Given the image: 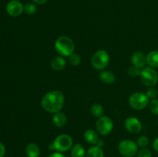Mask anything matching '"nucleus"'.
<instances>
[{
  "label": "nucleus",
  "instance_id": "f8f14e48",
  "mask_svg": "<svg viewBox=\"0 0 158 157\" xmlns=\"http://www.w3.org/2000/svg\"><path fill=\"white\" fill-rule=\"evenodd\" d=\"M52 121L54 126H56L58 128H61L66 125L67 118H66V114L60 111V112L54 113L53 116L52 118Z\"/></svg>",
  "mask_w": 158,
  "mask_h": 157
},
{
  "label": "nucleus",
  "instance_id": "4be33fe9",
  "mask_svg": "<svg viewBox=\"0 0 158 157\" xmlns=\"http://www.w3.org/2000/svg\"><path fill=\"white\" fill-rule=\"evenodd\" d=\"M36 10V6L33 3H26L24 6V12L28 15H33L34 13H35Z\"/></svg>",
  "mask_w": 158,
  "mask_h": 157
},
{
  "label": "nucleus",
  "instance_id": "39448f33",
  "mask_svg": "<svg viewBox=\"0 0 158 157\" xmlns=\"http://www.w3.org/2000/svg\"><path fill=\"white\" fill-rule=\"evenodd\" d=\"M140 81L143 85L149 87L154 86L158 82V73L151 67H144L141 69L140 74Z\"/></svg>",
  "mask_w": 158,
  "mask_h": 157
},
{
  "label": "nucleus",
  "instance_id": "ddd939ff",
  "mask_svg": "<svg viewBox=\"0 0 158 157\" xmlns=\"http://www.w3.org/2000/svg\"><path fill=\"white\" fill-rule=\"evenodd\" d=\"M83 136H84L85 140L91 145H97L98 142L100 141L97 132L96 131L93 130V129H87L84 132Z\"/></svg>",
  "mask_w": 158,
  "mask_h": 157
},
{
  "label": "nucleus",
  "instance_id": "7ed1b4c3",
  "mask_svg": "<svg viewBox=\"0 0 158 157\" xmlns=\"http://www.w3.org/2000/svg\"><path fill=\"white\" fill-rule=\"evenodd\" d=\"M91 63L97 70H104L110 63V55L106 51L100 49L97 51L91 58Z\"/></svg>",
  "mask_w": 158,
  "mask_h": 157
},
{
  "label": "nucleus",
  "instance_id": "9b49d317",
  "mask_svg": "<svg viewBox=\"0 0 158 157\" xmlns=\"http://www.w3.org/2000/svg\"><path fill=\"white\" fill-rule=\"evenodd\" d=\"M131 62L133 66H137L140 69H143L147 64L146 56L140 52H134L131 57Z\"/></svg>",
  "mask_w": 158,
  "mask_h": 157
},
{
  "label": "nucleus",
  "instance_id": "f03ea898",
  "mask_svg": "<svg viewBox=\"0 0 158 157\" xmlns=\"http://www.w3.org/2000/svg\"><path fill=\"white\" fill-rule=\"evenodd\" d=\"M55 49L61 56H69L74 52L75 44L69 37L60 36L55 42Z\"/></svg>",
  "mask_w": 158,
  "mask_h": 157
},
{
  "label": "nucleus",
  "instance_id": "2eb2a0df",
  "mask_svg": "<svg viewBox=\"0 0 158 157\" xmlns=\"http://www.w3.org/2000/svg\"><path fill=\"white\" fill-rule=\"evenodd\" d=\"M66 62L65 58L62 56H56L51 61V67L56 71H60L66 66Z\"/></svg>",
  "mask_w": 158,
  "mask_h": 157
},
{
  "label": "nucleus",
  "instance_id": "1a4fd4ad",
  "mask_svg": "<svg viewBox=\"0 0 158 157\" xmlns=\"http://www.w3.org/2000/svg\"><path fill=\"white\" fill-rule=\"evenodd\" d=\"M24 11V6L18 0H12L6 5V12L9 15L16 17L21 15Z\"/></svg>",
  "mask_w": 158,
  "mask_h": 157
},
{
  "label": "nucleus",
  "instance_id": "6e6552de",
  "mask_svg": "<svg viewBox=\"0 0 158 157\" xmlns=\"http://www.w3.org/2000/svg\"><path fill=\"white\" fill-rule=\"evenodd\" d=\"M96 128L100 134L103 135H107L112 132L114 129V123L110 117L103 115L97 119Z\"/></svg>",
  "mask_w": 158,
  "mask_h": 157
},
{
  "label": "nucleus",
  "instance_id": "aec40b11",
  "mask_svg": "<svg viewBox=\"0 0 158 157\" xmlns=\"http://www.w3.org/2000/svg\"><path fill=\"white\" fill-rule=\"evenodd\" d=\"M91 112L94 115V116L97 117V118H100L103 116V113H104V109H103V106L98 103H95L91 107Z\"/></svg>",
  "mask_w": 158,
  "mask_h": 157
},
{
  "label": "nucleus",
  "instance_id": "f3484780",
  "mask_svg": "<svg viewBox=\"0 0 158 157\" xmlns=\"http://www.w3.org/2000/svg\"><path fill=\"white\" fill-rule=\"evenodd\" d=\"M100 78L103 83L106 84L114 83L116 80V76L110 71H103L100 74Z\"/></svg>",
  "mask_w": 158,
  "mask_h": 157
},
{
  "label": "nucleus",
  "instance_id": "20e7f679",
  "mask_svg": "<svg viewBox=\"0 0 158 157\" xmlns=\"http://www.w3.org/2000/svg\"><path fill=\"white\" fill-rule=\"evenodd\" d=\"M52 149L57 152H64L73 147V139L67 134L58 135L52 143Z\"/></svg>",
  "mask_w": 158,
  "mask_h": 157
},
{
  "label": "nucleus",
  "instance_id": "7c9ffc66",
  "mask_svg": "<svg viewBox=\"0 0 158 157\" xmlns=\"http://www.w3.org/2000/svg\"><path fill=\"white\" fill-rule=\"evenodd\" d=\"M32 1L38 5H43V4H45V3H46L48 0H32Z\"/></svg>",
  "mask_w": 158,
  "mask_h": 157
},
{
  "label": "nucleus",
  "instance_id": "423d86ee",
  "mask_svg": "<svg viewBox=\"0 0 158 157\" xmlns=\"http://www.w3.org/2000/svg\"><path fill=\"white\" fill-rule=\"evenodd\" d=\"M149 99L143 92L133 93L129 98V104L136 110H143L149 105Z\"/></svg>",
  "mask_w": 158,
  "mask_h": 157
},
{
  "label": "nucleus",
  "instance_id": "cd10ccee",
  "mask_svg": "<svg viewBox=\"0 0 158 157\" xmlns=\"http://www.w3.org/2000/svg\"><path fill=\"white\" fill-rule=\"evenodd\" d=\"M5 153H6V148L2 143H0V157L4 156Z\"/></svg>",
  "mask_w": 158,
  "mask_h": 157
},
{
  "label": "nucleus",
  "instance_id": "9d476101",
  "mask_svg": "<svg viewBox=\"0 0 158 157\" xmlns=\"http://www.w3.org/2000/svg\"><path fill=\"white\" fill-rule=\"evenodd\" d=\"M127 131L133 134L139 133L142 130V124L140 120L136 117H128L124 123Z\"/></svg>",
  "mask_w": 158,
  "mask_h": 157
},
{
  "label": "nucleus",
  "instance_id": "412c9836",
  "mask_svg": "<svg viewBox=\"0 0 158 157\" xmlns=\"http://www.w3.org/2000/svg\"><path fill=\"white\" fill-rule=\"evenodd\" d=\"M69 62L72 66H77L81 62V57L79 54L73 52L69 56Z\"/></svg>",
  "mask_w": 158,
  "mask_h": 157
},
{
  "label": "nucleus",
  "instance_id": "4468645a",
  "mask_svg": "<svg viewBox=\"0 0 158 157\" xmlns=\"http://www.w3.org/2000/svg\"><path fill=\"white\" fill-rule=\"evenodd\" d=\"M147 64L151 68H158V51L154 50L147 55Z\"/></svg>",
  "mask_w": 158,
  "mask_h": 157
},
{
  "label": "nucleus",
  "instance_id": "bb28decb",
  "mask_svg": "<svg viewBox=\"0 0 158 157\" xmlns=\"http://www.w3.org/2000/svg\"><path fill=\"white\" fill-rule=\"evenodd\" d=\"M137 157H152V153L148 148H140L137 152Z\"/></svg>",
  "mask_w": 158,
  "mask_h": 157
},
{
  "label": "nucleus",
  "instance_id": "a211bd4d",
  "mask_svg": "<svg viewBox=\"0 0 158 157\" xmlns=\"http://www.w3.org/2000/svg\"><path fill=\"white\" fill-rule=\"evenodd\" d=\"M86 157H104V152L102 147L97 145L88 149L86 152Z\"/></svg>",
  "mask_w": 158,
  "mask_h": 157
},
{
  "label": "nucleus",
  "instance_id": "b1692460",
  "mask_svg": "<svg viewBox=\"0 0 158 157\" xmlns=\"http://www.w3.org/2000/svg\"><path fill=\"white\" fill-rule=\"evenodd\" d=\"M137 144L140 148H147V146L149 145V139L145 135H141L137 139Z\"/></svg>",
  "mask_w": 158,
  "mask_h": 157
},
{
  "label": "nucleus",
  "instance_id": "c756f323",
  "mask_svg": "<svg viewBox=\"0 0 158 157\" xmlns=\"http://www.w3.org/2000/svg\"><path fill=\"white\" fill-rule=\"evenodd\" d=\"M153 148H154L156 152H158V137H157L153 142Z\"/></svg>",
  "mask_w": 158,
  "mask_h": 157
},
{
  "label": "nucleus",
  "instance_id": "5701e85b",
  "mask_svg": "<svg viewBox=\"0 0 158 157\" xmlns=\"http://www.w3.org/2000/svg\"><path fill=\"white\" fill-rule=\"evenodd\" d=\"M149 109L151 112L154 115H158V99H154L149 103Z\"/></svg>",
  "mask_w": 158,
  "mask_h": 157
},
{
  "label": "nucleus",
  "instance_id": "f257e3e1",
  "mask_svg": "<svg viewBox=\"0 0 158 157\" xmlns=\"http://www.w3.org/2000/svg\"><path fill=\"white\" fill-rule=\"evenodd\" d=\"M64 103L65 98L63 92L52 90L45 94L41 100V106L45 111L54 114L61 111Z\"/></svg>",
  "mask_w": 158,
  "mask_h": 157
},
{
  "label": "nucleus",
  "instance_id": "dca6fc26",
  "mask_svg": "<svg viewBox=\"0 0 158 157\" xmlns=\"http://www.w3.org/2000/svg\"><path fill=\"white\" fill-rule=\"evenodd\" d=\"M26 154L27 157H40V149L35 143H29L26 147Z\"/></svg>",
  "mask_w": 158,
  "mask_h": 157
},
{
  "label": "nucleus",
  "instance_id": "6ab92c4d",
  "mask_svg": "<svg viewBox=\"0 0 158 157\" xmlns=\"http://www.w3.org/2000/svg\"><path fill=\"white\" fill-rule=\"evenodd\" d=\"M71 157H86V151L81 144H76L71 149Z\"/></svg>",
  "mask_w": 158,
  "mask_h": 157
},
{
  "label": "nucleus",
  "instance_id": "0eeeda50",
  "mask_svg": "<svg viewBox=\"0 0 158 157\" xmlns=\"http://www.w3.org/2000/svg\"><path fill=\"white\" fill-rule=\"evenodd\" d=\"M120 153L124 157H134L138 152V146L131 139H124L118 145Z\"/></svg>",
  "mask_w": 158,
  "mask_h": 157
},
{
  "label": "nucleus",
  "instance_id": "c85d7f7f",
  "mask_svg": "<svg viewBox=\"0 0 158 157\" xmlns=\"http://www.w3.org/2000/svg\"><path fill=\"white\" fill-rule=\"evenodd\" d=\"M49 157H66V156H65V155H63L62 152H53V153L51 154Z\"/></svg>",
  "mask_w": 158,
  "mask_h": 157
},
{
  "label": "nucleus",
  "instance_id": "393cba45",
  "mask_svg": "<svg viewBox=\"0 0 158 157\" xmlns=\"http://www.w3.org/2000/svg\"><path fill=\"white\" fill-rule=\"evenodd\" d=\"M140 71H141V69H140V68L137 67V66H133L132 65V66H131V67H129V69H128V74L132 77H137L140 75Z\"/></svg>",
  "mask_w": 158,
  "mask_h": 157
},
{
  "label": "nucleus",
  "instance_id": "a878e982",
  "mask_svg": "<svg viewBox=\"0 0 158 157\" xmlns=\"http://www.w3.org/2000/svg\"><path fill=\"white\" fill-rule=\"evenodd\" d=\"M145 94H146L147 96L148 97L149 99H156V97L157 96V89H155L154 86H152V87H150L149 89L147 90V92Z\"/></svg>",
  "mask_w": 158,
  "mask_h": 157
}]
</instances>
